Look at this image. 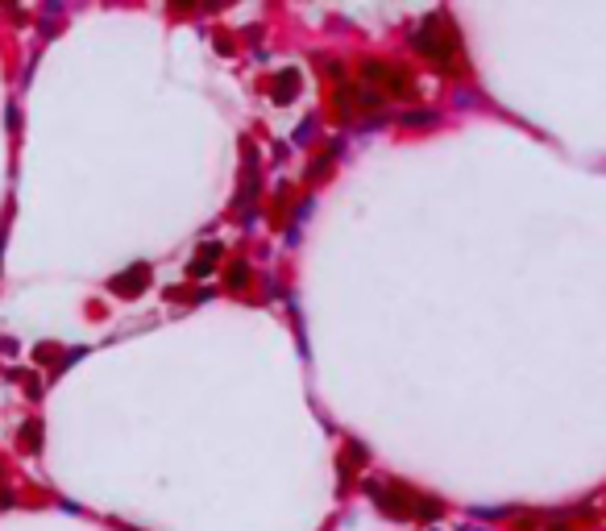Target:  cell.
I'll return each instance as SVG.
<instances>
[{"label": "cell", "mask_w": 606, "mask_h": 531, "mask_svg": "<svg viewBox=\"0 0 606 531\" xmlns=\"http://www.w3.org/2000/svg\"><path fill=\"white\" fill-rule=\"evenodd\" d=\"M411 46H416L428 63H436V67H445V71H457V38L440 25V17H432L420 34H411Z\"/></svg>", "instance_id": "cell-1"}, {"label": "cell", "mask_w": 606, "mask_h": 531, "mask_svg": "<svg viewBox=\"0 0 606 531\" xmlns=\"http://www.w3.org/2000/svg\"><path fill=\"white\" fill-rule=\"evenodd\" d=\"M362 79L370 83V88L378 92H391V96H411L416 92V83H411V75L403 67H391V63H366L362 67Z\"/></svg>", "instance_id": "cell-2"}]
</instances>
